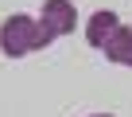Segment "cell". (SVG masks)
<instances>
[{
	"mask_svg": "<svg viewBox=\"0 0 132 117\" xmlns=\"http://www.w3.org/2000/svg\"><path fill=\"white\" fill-rule=\"evenodd\" d=\"M117 31H120V16L109 12V8H101V12H93V16L86 20V43L97 47V51H105Z\"/></svg>",
	"mask_w": 132,
	"mask_h": 117,
	"instance_id": "3",
	"label": "cell"
},
{
	"mask_svg": "<svg viewBox=\"0 0 132 117\" xmlns=\"http://www.w3.org/2000/svg\"><path fill=\"white\" fill-rule=\"evenodd\" d=\"M89 117H113V113H89Z\"/></svg>",
	"mask_w": 132,
	"mask_h": 117,
	"instance_id": "5",
	"label": "cell"
},
{
	"mask_svg": "<svg viewBox=\"0 0 132 117\" xmlns=\"http://www.w3.org/2000/svg\"><path fill=\"white\" fill-rule=\"evenodd\" d=\"M43 27L58 39V35H74V24H78V8L74 0H43Z\"/></svg>",
	"mask_w": 132,
	"mask_h": 117,
	"instance_id": "2",
	"label": "cell"
},
{
	"mask_svg": "<svg viewBox=\"0 0 132 117\" xmlns=\"http://www.w3.org/2000/svg\"><path fill=\"white\" fill-rule=\"evenodd\" d=\"M51 31L43 27V20H31L23 12L8 16L4 24H0V51H4L8 58H23V55H35L43 47H51Z\"/></svg>",
	"mask_w": 132,
	"mask_h": 117,
	"instance_id": "1",
	"label": "cell"
},
{
	"mask_svg": "<svg viewBox=\"0 0 132 117\" xmlns=\"http://www.w3.org/2000/svg\"><path fill=\"white\" fill-rule=\"evenodd\" d=\"M109 63H117V67H132V27L128 24H120V31L109 39V47L101 51Z\"/></svg>",
	"mask_w": 132,
	"mask_h": 117,
	"instance_id": "4",
	"label": "cell"
}]
</instances>
